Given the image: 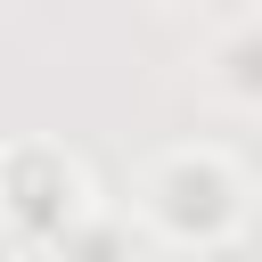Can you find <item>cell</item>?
<instances>
[{
	"label": "cell",
	"instance_id": "cell-3",
	"mask_svg": "<svg viewBox=\"0 0 262 262\" xmlns=\"http://www.w3.org/2000/svg\"><path fill=\"white\" fill-rule=\"evenodd\" d=\"M213 90H221L229 106H254V98H262V16H254V8L229 16L221 49H213Z\"/></svg>",
	"mask_w": 262,
	"mask_h": 262
},
{
	"label": "cell",
	"instance_id": "cell-2",
	"mask_svg": "<svg viewBox=\"0 0 262 262\" xmlns=\"http://www.w3.org/2000/svg\"><path fill=\"white\" fill-rule=\"evenodd\" d=\"M82 213H98V188H90V164L57 139H8L0 147V237L16 254H49Z\"/></svg>",
	"mask_w": 262,
	"mask_h": 262
},
{
	"label": "cell",
	"instance_id": "cell-1",
	"mask_svg": "<svg viewBox=\"0 0 262 262\" xmlns=\"http://www.w3.org/2000/svg\"><path fill=\"white\" fill-rule=\"evenodd\" d=\"M246 164L213 139H172L164 156L139 164V221L164 237V246H229L246 229Z\"/></svg>",
	"mask_w": 262,
	"mask_h": 262
},
{
	"label": "cell",
	"instance_id": "cell-4",
	"mask_svg": "<svg viewBox=\"0 0 262 262\" xmlns=\"http://www.w3.org/2000/svg\"><path fill=\"white\" fill-rule=\"evenodd\" d=\"M41 262H139V229H131L123 213L98 205V213H82V221L41 254Z\"/></svg>",
	"mask_w": 262,
	"mask_h": 262
}]
</instances>
